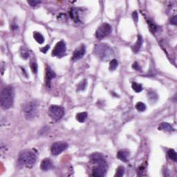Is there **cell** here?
I'll return each mask as SVG.
<instances>
[{"label": "cell", "instance_id": "1", "mask_svg": "<svg viewBox=\"0 0 177 177\" xmlns=\"http://www.w3.org/2000/svg\"><path fill=\"white\" fill-rule=\"evenodd\" d=\"M15 92L12 86L8 85L4 87L1 91L0 101L2 108L8 109L13 107L14 103Z\"/></svg>", "mask_w": 177, "mask_h": 177}, {"label": "cell", "instance_id": "2", "mask_svg": "<svg viewBox=\"0 0 177 177\" xmlns=\"http://www.w3.org/2000/svg\"><path fill=\"white\" fill-rule=\"evenodd\" d=\"M37 160V156L33 151L24 150L19 154L18 164L20 166L31 168Z\"/></svg>", "mask_w": 177, "mask_h": 177}, {"label": "cell", "instance_id": "3", "mask_svg": "<svg viewBox=\"0 0 177 177\" xmlns=\"http://www.w3.org/2000/svg\"><path fill=\"white\" fill-rule=\"evenodd\" d=\"M94 53L100 60H108L113 56V51L107 44H98L95 46Z\"/></svg>", "mask_w": 177, "mask_h": 177}, {"label": "cell", "instance_id": "4", "mask_svg": "<svg viewBox=\"0 0 177 177\" xmlns=\"http://www.w3.org/2000/svg\"><path fill=\"white\" fill-rule=\"evenodd\" d=\"M23 110L26 118L29 121L33 120L37 115V104L36 102H29L24 105Z\"/></svg>", "mask_w": 177, "mask_h": 177}, {"label": "cell", "instance_id": "5", "mask_svg": "<svg viewBox=\"0 0 177 177\" xmlns=\"http://www.w3.org/2000/svg\"><path fill=\"white\" fill-rule=\"evenodd\" d=\"M48 116L53 121H58L62 118L64 114V109L61 106L58 105H51L48 108Z\"/></svg>", "mask_w": 177, "mask_h": 177}, {"label": "cell", "instance_id": "6", "mask_svg": "<svg viewBox=\"0 0 177 177\" xmlns=\"http://www.w3.org/2000/svg\"><path fill=\"white\" fill-rule=\"evenodd\" d=\"M112 31L111 27L107 23H104L101 26L98 27L97 30L95 31V37L98 40H103L110 35Z\"/></svg>", "mask_w": 177, "mask_h": 177}, {"label": "cell", "instance_id": "7", "mask_svg": "<svg viewBox=\"0 0 177 177\" xmlns=\"http://www.w3.org/2000/svg\"><path fill=\"white\" fill-rule=\"evenodd\" d=\"M68 147V144L62 141H58L54 143L51 147V152L53 156H58L62 153Z\"/></svg>", "mask_w": 177, "mask_h": 177}, {"label": "cell", "instance_id": "8", "mask_svg": "<svg viewBox=\"0 0 177 177\" xmlns=\"http://www.w3.org/2000/svg\"><path fill=\"white\" fill-rule=\"evenodd\" d=\"M66 50V47L65 43L63 41L58 42L53 48V51H52V56L61 58L65 54Z\"/></svg>", "mask_w": 177, "mask_h": 177}, {"label": "cell", "instance_id": "9", "mask_svg": "<svg viewBox=\"0 0 177 177\" xmlns=\"http://www.w3.org/2000/svg\"><path fill=\"white\" fill-rule=\"evenodd\" d=\"M107 171V165H97L92 171V176L103 177L105 176Z\"/></svg>", "mask_w": 177, "mask_h": 177}, {"label": "cell", "instance_id": "10", "mask_svg": "<svg viewBox=\"0 0 177 177\" xmlns=\"http://www.w3.org/2000/svg\"><path fill=\"white\" fill-rule=\"evenodd\" d=\"M90 160L91 163L95 164V165H106L107 164L106 160H105L104 156L102 154L98 153V152L92 154L90 156Z\"/></svg>", "mask_w": 177, "mask_h": 177}, {"label": "cell", "instance_id": "11", "mask_svg": "<svg viewBox=\"0 0 177 177\" xmlns=\"http://www.w3.org/2000/svg\"><path fill=\"white\" fill-rule=\"evenodd\" d=\"M86 53V48L84 44H81L80 46L76 48L73 54L72 60L74 61L78 60L81 59L84 56Z\"/></svg>", "mask_w": 177, "mask_h": 177}, {"label": "cell", "instance_id": "12", "mask_svg": "<svg viewBox=\"0 0 177 177\" xmlns=\"http://www.w3.org/2000/svg\"><path fill=\"white\" fill-rule=\"evenodd\" d=\"M81 9H77V8H72L70 9L69 11V15H70L71 18L76 23H78L80 22L82 23V20H81Z\"/></svg>", "mask_w": 177, "mask_h": 177}, {"label": "cell", "instance_id": "13", "mask_svg": "<svg viewBox=\"0 0 177 177\" xmlns=\"http://www.w3.org/2000/svg\"><path fill=\"white\" fill-rule=\"evenodd\" d=\"M56 77V74L48 66L46 67V75H45V83L47 87H51V82L54 78Z\"/></svg>", "mask_w": 177, "mask_h": 177}, {"label": "cell", "instance_id": "14", "mask_svg": "<svg viewBox=\"0 0 177 177\" xmlns=\"http://www.w3.org/2000/svg\"><path fill=\"white\" fill-rule=\"evenodd\" d=\"M53 167L54 165H53V161L50 158H44L42 160L41 165H40V168L43 171H48V170H52Z\"/></svg>", "mask_w": 177, "mask_h": 177}, {"label": "cell", "instance_id": "15", "mask_svg": "<svg viewBox=\"0 0 177 177\" xmlns=\"http://www.w3.org/2000/svg\"><path fill=\"white\" fill-rule=\"evenodd\" d=\"M129 152L128 150H125V149H123V150H120L119 152H118L117 153V158L120 160H123V162H127L129 159Z\"/></svg>", "mask_w": 177, "mask_h": 177}, {"label": "cell", "instance_id": "16", "mask_svg": "<svg viewBox=\"0 0 177 177\" xmlns=\"http://www.w3.org/2000/svg\"><path fill=\"white\" fill-rule=\"evenodd\" d=\"M143 40L142 36L140 35H138L137 41H136L135 44H134L132 47V51H134V53H137V52L141 49L143 44Z\"/></svg>", "mask_w": 177, "mask_h": 177}, {"label": "cell", "instance_id": "17", "mask_svg": "<svg viewBox=\"0 0 177 177\" xmlns=\"http://www.w3.org/2000/svg\"><path fill=\"white\" fill-rule=\"evenodd\" d=\"M158 129L159 130H165L167 131H173L174 130L173 127L168 123H160L158 126Z\"/></svg>", "mask_w": 177, "mask_h": 177}, {"label": "cell", "instance_id": "18", "mask_svg": "<svg viewBox=\"0 0 177 177\" xmlns=\"http://www.w3.org/2000/svg\"><path fill=\"white\" fill-rule=\"evenodd\" d=\"M20 53H21V57L24 60H27L30 57V51H29V48H27V47L22 46L20 50Z\"/></svg>", "mask_w": 177, "mask_h": 177}, {"label": "cell", "instance_id": "19", "mask_svg": "<svg viewBox=\"0 0 177 177\" xmlns=\"http://www.w3.org/2000/svg\"><path fill=\"white\" fill-rule=\"evenodd\" d=\"M33 37L35 40V41L37 43L40 44H43L44 42V37H43V35L41 33H39V32H34Z\"/></svg>", "mask_w": 177, "mask_h": 177}, {"label": "cell", "instance_id": "20", "mask_svg": "<svg viewBox=\"0 0 177 177\" xmlns=\"http://www.w3.org/2000/svg\"><path fill=\"white\" fill-rule=\"evenodd\" d=\"M87 116H88V114L87 112H81L76 115V120L80 123H84L87 119Z\"/></svg>", "mask_w": 177, "mask_h": 177}, {"label": "cell", "instance_id": "21", "mask_svg": "<svg viewBox=\"0 0 177 177\" xmlns=\"http://www.w3.org/2000/svg\"><path fill=\"white\" fill-rule=\"evenodd\" d=\"M148 98L149 102H150L151 103H154L158 99V95H157V94L155 92L152 91H149L148 93Z\"/></svg>", "mask_w": 177, "mask_h": 177}, {"label": "cell", "instance_id": "22", "mask_svg": "<svg viewBox=\"0 0 177 177\" xmlns=\"http://www.w3.org/2000/svg\"><path fill=\"white\" fill-rule=\"evenodd\" d=\"M131 87H132L133 90L134 91L136 92V93H140L143 91V87L141 84L137 83V82H132V84H131Z\"/></svg>", "mask_w": 177, "mask_h": 177}, {"label": "cell", "instance_id": "23", "mask_svg": "<svg viewBox=\"0 0 177 177\" xmlns=\"http://www.w3.org/2000/svg\"><path fill=\"white\" fill-rule=\"evenodd\" d=\"M118 60L116 59H113L110 61L109 68V71H113L116 70V69H117V67H118Z\"/></svg>", "mask_w": 177, "mask_h": 177}, {"label": "cell", "instance_id": "24", "mask_svg": "<svg viewBox=\"0 0 177 177\" xmlns=\"http://www.w3.org/2000/svg\"><path fill=\"white\" fill-rule=\"evenodd\" d=\"M168 155L169 158L171 159V160H172L173 161L176 162L177 160V154L176 153V152H175L174 149H170L168 152Z\"/></svg>", "mask_w": 177, "mask_h": 177}, {"label": "cell", "instance_id": "25", "mask_svg": "<svg viewBox=\"0 0 177 177\" xmlns=\"http://www.w3.org/2000/svg\"><path fill=\"white\" fill-rule=\"evenodd\" d=\"M125 174V168L123 166H119L117 168L116 174H115V176L116 177H121L124 175Z\"/></svg>", "mask_w": 177, "mask_h": 177}, {"label": "cell", "instance_id": "26", "mask_svg": "<svg viewBox=\"0 0 177 177\" xmlns=\"http://www.w3.org/2000/svg\"><path fill=\"white\" fill-rule=\"evenodd\" d=\"M30 69H31L32 72L33 74H36L37 73V69H38V66H37V64L36 63V62L34 60H31L30 63Z\"/></svg>", "mask_w": 177, "mask_h": 177}, {"label": "cell", "instance_id": "27", "mask_svg": "<svg viewBox=\"0 0 177 177\" xmlns=\"http://www.w3.org/2000/svg\"><path fill=\"white\" fill-rule=\"evenodd\" d=\"M136 109L139 111H144L146 109V105L142 102H139L136 103Z\"/></svg>", "mask_w": 177, "mask_h": 177}, {"label": "cell", "instance_id": "28", "mask_svg": "<svg viewBox=\"0 0 177 177\" xmlns=\"http://www.w3.org/2000/svg\"><path fill=\"white\" fill-rule=\"evenodd\" d=\"M87 87V80H84L82 82H80L78 86V91H82L84 90V89Z\"/></svg>", "mask_w": 177, "mask_h": 177}, {"label": "cell", "instance_id": "29", "mask_svg": "<svg viewBox=\"0 0 177 177\" xmlns=\"http://www.w3.org/2000/svg\"><path fill=\"white\" fill-rule=\"evenodd\" d=\"M41 1H28V3L32 7H36L39 4H41Z\"/></svg>", "mask_w": 177, "mask_h": 177}, {"label": "cell", "instance_id": "30", "mask_svg": "<svg viewBox=\"0 0 177 177\" xmlns=\"http://www.w3.org/2000/svg\"><path fill=\"white\" fill-rule=\"evenodd\" d=\"M132 68L136 71H142V69H141V66L139 65V64L138 62H134V64H132Z\"/></svg>", "mask_w": 177, "mask_h": 177}, {"label": "cell", "instance_id": "31", "mask_svg": "<svg viewBox=\"0 0 177 177\" xmlns=\"http://www.w3.org/2000/svg\"><path fill=\"white\" fill-rule=\"evenodd\" d=\"M132 17L133 19L134 20V22H135L136 23H137L138 20H139V15H138V13L136 11H134V12L132 13Z\"/></svg>", "mask_w": 177, "mask_h": 177}, {"label": "cell", "instance_id": "32", "mask_svg": "<svg viewBox=\"0 0 177 177\" xmlns=\"http://www.w3.org/2000/svg\"><path fill=\"white\" fill-rule=\"evenodd\" d=\"M149 28H150V30H152V32L156 31V29H157L156 26L154 25V24L151 23V22H149Z\"/></svg>", "mask_w": 177, "mask_h": 177}, {"label": "cell", "instance_id": "33", "mask_svg": "<svg viewBox=\"0 0 177 177\" xmlns=\"http://www.w3.org/2000/svg\"><path fill=\"white\" fill-rule=\"evenodd\" d=\"M170 24H172V25H176L177 24V17L176 15L174 16L170 20Z\"/></svg>", "mask_w": 177, "mask_h": 177}, {"label": "cell", "instance_id": "34", "mask_svg": "<svg viewBox=\"0 0 177 177\" xmlns=\"http://www.w3.org/2000/svg\"><path fill=\"white\" fill-rule=\"evenodd\" d=\"M48 49H49V46H46L43 47V48H42L41 49H40V51H41L42 53H46V52L48 51Z\"/></svg>", "mask_w": 177, "mask_h": 177}]
</instances>
